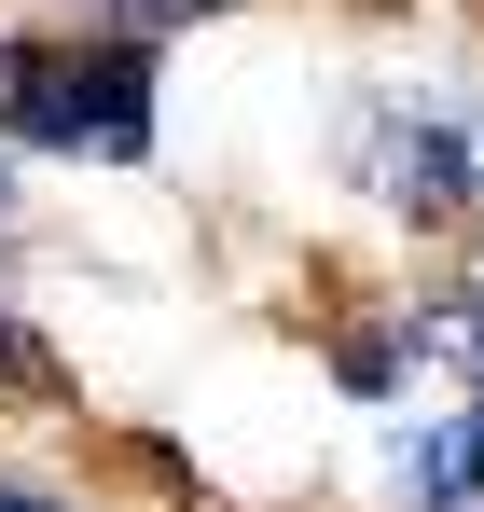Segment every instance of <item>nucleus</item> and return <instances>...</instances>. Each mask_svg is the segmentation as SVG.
<instances>
[{
	"mask_svg": "<svg viewBox=\"0 0 484 512\" xmlns=\"http://www.w3.org/2000/svg\"><path fill=\"white\" fill-rule=\"evenodd\" d=\"M415 374H457L484 388V277H443V291H402V305H374L360 333L332 346V388L346 402H415Z\"/></svg>",
	"mask_w": 484,
	"mask_h": 512,
	"instance_id": "3",
	"label": "nucleus"
},
{
	"mask_svg": "<svg viewBox=\"0 0 484 512\" xmlns=\"http://www.w3.org/2000/svg\"><path fill=\"white\" fill-rule=\"evenodd\" d=\"M0 236H14V180H0Z\"/></svg>",
	"mask_w": 484,
	"mask_h": 512,
	"instance_id": "8",
	"label": "nucleus"
},
{
	"mask_svg": "<svg viewBox=\"0 0 484 512\" xmlns=\"http://www.w3.org/2000/svg\"><path fill=\"white\" fill-rule=\"evenodd\" d=\"M56 14H83V28H139V42H166V28H208V14H236V0H56Z\"/></svg>",
	"mask_w": 484,
	"mask_h": 512,
	"instance_id": "5",
	"label": "nucleus"
},
{
	"mask_svg": "<svg viewBox=\"0 0 484 512\" xmlns=\"http://www.w3.org/2000/svg\"><path fill=\"white\" fill-rule=\"evenodd\" d=\"M346 194H374L415 236H471L484 222V111L443 84H374L346 111Z\"/></svg>",
	"mask_w": 484,
	"mask_h": 512,
	"instance_id": "2",
	"label": "nucleus"
},
{
	"mask_svg": "<svg viewBox=\"0 0 484 512\" xmlns=\"http://www.w3.org/2000/svg\"><path fill=\"white\" fill-rule=\"evenodd\" d=\"M388 485L415 512H484V388H457L443 416L388 402Z\"/></svg>",
	"mask_w": 484,
	"mask_h": 512,
	"instance_id": "4",
	"label": "nucleus"
},
{
	"mask_svg": "<svg viewBox=\"0 0 484 512\" xmlns=\"http://www.w3.org/2000/svg\"><path fill=\"white\" fill-rule=\"evenodd\" d=\"M0 153L153 167V42L139 28H0Z\"/></svg>",
	"mask_w": 484,
	"mask_h": 512,
	"instance_id": "1",
	"label": "nucleus"
},
{
	"mask_svg": "<svg viewBox=\"0 0 484 512\" xmlns=\"http://www.w3.org/2000/svg\"><path fill=\"white\" fill-rule=\"evenodd\" d=\"M0 512H83V499H56V485H0Z\"/></svg>",
	"mask_w": 484,
	"mask_h": 512,
	"instance_id": "7",
	"label": "nucleus"
},
{
	"mask_svg": "<svg viewBox=\"0 0 484 512\" xmlns=\"http://www.w3.org/2000/svg\"><path fill=\"white\" fill-rule=\"evenodd\" d=\"M0 388H42V346H28V319L0 305Z\"/></svg>",
	"mask_w": 484,
	"mask_h": 512,
	"instance_id": "6",
	"label": "nucleus"
}]
</instances>
